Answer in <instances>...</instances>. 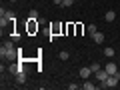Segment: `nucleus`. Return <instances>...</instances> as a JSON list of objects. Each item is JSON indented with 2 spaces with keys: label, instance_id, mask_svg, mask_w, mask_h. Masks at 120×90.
<instances>
[{
  "label": "nucleus",
  "instance_id": "nucleus-1",
  "mask_svg": "<svg viewBox=\"0 0 120 90\" xmlns=\"http://www.w3.org/2000/svg\"><path fill=\"white\" fill-rule=\"evenodd\" d=\"M0 54H2V58H6V60H14L18 56V50H14V44L10 42V40H6V42L2 44V48H0Z\"/></svg>",
  "mask_w": 120,
  "mask_h": 90
},
{
  "label": "nucleus",
  "instance_id": "nucleus-2",
  "mask_svg": "<svg viewBox=\"0 0 120 90\" xmlns=\"http://www.w3.org/2000/svg\"><path fill=\"white\" fill-rule=\"evenodd\" d=\"M94 74H96V78H98V82H100V84H104V82H106V78L110 76V74H108L104 68H100L98 72H94Z\"/></svg>",
  "mask_w": 120,
  "mask_h": 90
},
{
  "label": "nucleus",
  "instance_id": "nucleus-3",
  "mask_svg": "<svg viewBox=\"0 0 120 90\" xmlns=\"http://www.w3.org/2000/svg\"><path fill=\"white\" fill-rule=\"evenodd\" d=\"M78 74H80V78H84V80H86V78H90L94 72H92V70H90V66H88V68H80V72H78Z\"/></svg>",
  "mask_w": 120,
  "mask_h": 90
},
{
  "label": "nucleus",
  "instance_id": "nucleus-4",
  "mask_svg": "<svg viewBox=\"0 0 120 90\" xmlns=\"http://www.w3.org/2000/svg\"><path fill=\"white\" fill-rule=\"evenodd\" d=\"M92 40H94L96 44H102V42H104V34H102V32H98V30H96L94 34H92Z\"/></svg>",
  "mask_w": 120,
  "mask_h": 90
},
{
  "label": "nucleus",
  "instance_id": "nucleus-5",
  "mask_svg": "<svg viewBox=\"0 0 120 90\" xmlns=\"http://www.w3.org/2000/svg\"><path fill=\"white\" fill-rule=\"evenodd\" d=\"M104 70H106L108 74H116L118 70H116V62H108L106 66H104Z\"/></svg>",
  "mask_w": 120,
  "mask_h": 90
},
{
  "label": "nucleus",
  "instance_id": "nucleus-6",
  "mask_svg": "<svg viewBox=\"0 0 120 90\" xmlns=\"http://www.w3.org/2000/svg\"><path fill=\"white\" fill-rule=\"evenodd\" d=\"M104 20H106V22H114L116 20V12H114V10H108V12L104 14Z\"/></svg>",
  "mask_w": 120,
  "mask_h": 90
},
{
  "label": "nucleus",
  "instance_id": "nucleus-7",
  "mask_svg": "<svg viewBox=\"0 0 120 90\" xmlns=\"http://www.w3.org/2000/svg\"><path fill=\"white\" fill-rule=\"evenodd\" d=\"M8 70H10V74H14V76H16V74L20 72V70H24V68H22V66H16V64H10Z\"/></svg>",
  "mask_w": 120,
  "mask_h": 90
},
{
  "label": "nucleus",
  "instance_id": "nucleus-8",
  "mask_svg": "<svg viewBox=\"0 0 120 90\" xmlns=\"http://www.w3.org/2000/svg\"><path fill=\"white\" fill-rule=\"evenodd\" d=\"M16 82H18V84H24V82H26V74H24V70H20V72L16 74Z\"/></svg>",
  "mask_w": 120,
  "mask_h": 90
},
{
  "label": "nucleus",
  "instance_id": "nucleus-9",
  "mask_svg": "<svg viewBox=\"0 0 120 90\" xmlns=\"http://www.w3.org/2000/svg\"><path fill=\"white\" fill-rule=\"evenodd\" d=\"M82 88H84V90H94V88H96V84H92V82H90L88 78H86V80H84V84H82Z\"/></svg>",
  "mask_w": 120,
  "mask_h": 90
},
{
  "label": "nucleus",
  "instance_id": "nucleus-10",
  "mask_svg": "<svg viewBox=\"0 0 120 90\" xmlns=\"http://www.w3.org/2000/svg\"><path fill=\"white\" fill-rule=\"evenodd\" d=\"M114 54H116V52H114V48H110V46H106V48H104V56H106V58H112Z\"/></svg>",
  "mask_w": 120,
  "mask_h": 90
},
{
  "label": "nucleus",
  "instance_id": "nucleus-11",
  "mask_svg": "<svg viewBox=\"0 0 120 90\" xmlns=\"http://www.w3.org/2000/svg\"><path fill=\"white\" fill-rule=\"evenodd\" d=\"M58 58H60V60H68V58H70V52H68V50H62V52L58 54Z\"/></svg>",
  "mask_w": 120,
  "mask_h": 90
},
{
  "label": "nucleus",
  "instance_id": "nucleus-12",
  "mask_svg": "<svg viewBox=\"0 0 120 90\" xmlns=\"http://www.w3.org/2000/svg\"><path fill=\"white\" fill-rule=\"evenodd\" d=\"M28 18H32V20H38V10H30Z\"/></svg>",
  "mask_w": 120,
  "mask_h": 90
},
{
  "label": "nucleus",
  "instance_id": "nucleus-13",
  "mask_svg": "<svg viewBox=\"0 0 120 90\" xmlns=\"http://www.w3.org/2000/svg\"><path fill=\"white\" fill-rule=\"evenodd\" d=\"M100 68H102V66H100L98 62H94V64H90V70H92V72H98Z\"/></svg>",
  "mask_w": 120,
  "mask_h": 90
},
{
  "label": "nucleus",
  "instance_id": "nucleus-14",
  "mask_svg": "<svg viewBox=\"0 0 120 90\" xmlns=\"http://www.w3.org/2000/svg\"><path fill=\"white\" fill-rule=\"evenodd\" d=\"M86 30H88V34L92 36V34H94V32H96V24H90V26H88V28H86Z\"/></svg>",
  "mask_w": 120,
  "mask_h": 90
},
{
  "label": "nucleus",
  "instance_id": "nucleus-15",
  "mask_svg": "<svg viewBox=\"0 0 120 90\" xmlns=\"http://www.w3.org/2000/svg\"><path fill=\"white\" fill-rule=\"evenodd\" d=\"M74 0H62V6H72Z\"/></svg>",
  "mask_w": 120,
  "mask_h": 90
},
{
  "label": "nucleus",
  "instance_id": "nucleus-16",
  "mask_svg": "<svg viewBox=\"0 0 120 90\" xmlns=\"http://www.w3.org/2000/svg\"><path fill=\"white\" fill-rule=\"evenodd\" d=\"M54 4H58V6H62V0H52Z\"/></svg>",
  "mask_w": 120,
  "mask_h": 90
},
{
  "label": "nucleus",
  "instance_id": "nucleus-17",
  "mask_svg": "<svg viewBox=\"0 0 120 90\" xmlns=\"http://www.w3.org/2000/svg\"><path fill=\"white\" fill-rule=\"evenodd\" d=\"M10 2H16V0H10Z\"/></svg>",
  "mask_w": 120,
  "mask_h": 90
}]
</instances>
